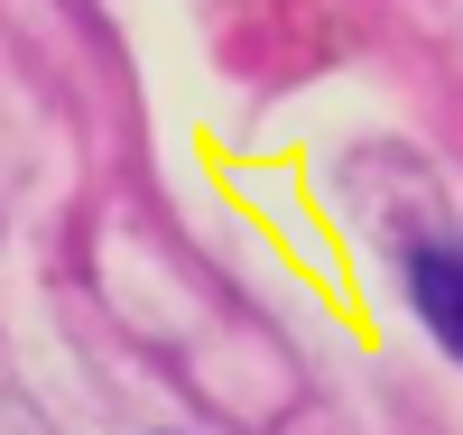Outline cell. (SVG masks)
<instances>
[{
    "label": "cell",
    "mask_w": 463,
    "mask_h": 435,
    "mask_svg": "<svg viewBox=\"0 0 463 435\" xmlns=\"http://www.w3.org/2000/svg\"><path fill=\"white\" fill-rule=\"evenodd\" d=\"M408 306H417V325L463 362V241H454V232L408 241Z\"/></svg>",
    "instance_id": "6da1fadb"
}]
</instances>
